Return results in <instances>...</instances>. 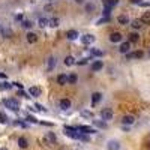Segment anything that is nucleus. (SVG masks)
Here are the masks:
<instances>
[{"mask_svg": "<svg viewBox=\"0 0 150 150\" xmlns=\"http://www.w3.org/2000/svg\"><path fill=\"white\" fill-rule=\"evenodd\" d=\"M3 105L6 108H9L11 111H20V102L17 99H14V98H6V99H3Z\"/></svg>", "mask_w": 150, "mask_h": 150, "instance_id": "obj_1", "label": "nucleus"}, {"mask_svg": "<svg viewBox=\"0 0 150 150\" xmlns=\"http://www.w3.org/2000/svg\"><path fill=\"white\" fill-rule=\"evenodd\" d=\"M65 134L71 138H75V140H80V132H77V128H71V126H66L65 128Z\"/></svg>", "mask_w": 150, "mask_h": 150, "instance_id": "obj_2", "label": "nucleus"}, {"mask_svg": "<svg viewBox=\"0 0 150 150\" xmlns=\"http://www.w3.org/2000/svg\"><path fill=\"white\" fill-rule=\"evenodd\" d=\"M101 117H102V120H105V122L111 120L113 119V110L111 108H104L101 111Z\"/></svg>", "mask_w": 150, "mask_h": 150, "instance_id": "obj_3", "label": "nucleus"}, {"mask_svg": "<svg viewBox=\"0 0 150 150\" xmlns=\"http://www.w3.org/2000/svg\"><path fill=\"white\" fill-rule=\"evenodd\" d=\"M77 131H81V134H95L96 131L93 128H90V126H77Z\"/></svg>", "mask_w": 150, "mask_h": 150, "instance_id": "obj_4", "label": "nucleus"}, {"mask_svg": "<svg viewBox=\"0 0 150 150\" xmlns=\"http://www.w3.org/2000/svg\"><path fill=\"white\" fill-rule=\"evenodd\" d=\"M81 42H83L84 45H90V44L95 42V36H93V35H84V36L81 38Z\"/></svg>", "mask_w": 150, "mask_h": 150, "instance_id": "obj_5", "label": "nucleus"}, {"mask_svg": "<svg viewBox=\"0 0 150 150\" xmlns=\"http://www.w3.org/2000/svg\"><path fill=\"white\" fill-rule=\"evenodd\" d=\"M122 33H119V32H114V33H111V35H110V41H111V42H122Z\"/></svg>", "mask_w": 150, "mask_h": 150, "instance_id": "obj_6", "label": "nucleus"}, {"mask_svg": "<svg viewBox=\"0 0 150 150\" xmlns=\"http://www.w3.org/2000/svg\"><path fill=\"white\" fill-rule=\"evenodd\" d=\"M135 122V117L134 116H123L122 117V123L123 125H134Z\"/></svg>", "mask_w": 150, "mask_h": 150, "instance_id": "obj_7", "label": "nucleus"}, {"mask_svg": "<svg viewBox=\"0 0 150 150\" xmlns=\"http://www.w3.org/2000/svg\"><path fill=\"white\" fill-rule=\"evenodd\" d=\"M129 50H131V42H122L120 48H119L120 53H122V54H126Z\"/></svg>", "mask_w": 150, "mask_h": 150, "instance_id": "obj_8", "label": "nucleus"}, {"mask_svg": "<svg viewBox=\"0 0 150 150\" xmlns=\"http://www.w3.org/2000/svg\"><path fill=\"white\" fill-rule=\"evenodd\" d=\"M108 150H119L120 149V143L119 141H116V140H111V141H108Z\"/></svg>", "mask_w": 150, "mask_h": 150, "instance_id": "obj_9", "label": "nucleus"}, {"mask_svg": "<svg viewBox=\"0 0 150 150\" xmlns=\"http://www.w3.org/2000/svg\"><path fill=\"white\" fill-rule=\"evenodd\" d=\"M101 99H102V95H101L99 92H95V93L92 95V105L96 107V104L101 102Z\"/></svg>", "mask_w": 150, "mask_h": 150, "instance_id": "obj_10", "label": "nucleus"}, {"mask_svg": "<svg viewBox=\"0 0 150 150\" xmlns=\"http://www.w3.org/2000/svg\"><path fill=\"white\" fill-rule=\"evenodd\" d=\"M102 68H104L102 60H95L93 65H92V71H93V72H96V71H101Z\"/></svg>", "mask_w": 150, "mask_h": 150, "instance_id": "obj_11", "label": "nucleus"}, {"mask_svg": "<svg viewBox=\"0 0 150 150\" xmlns=\"http://www.w3.org/2000/svg\"><path fill=\"white\" fill-rule=\"evenodd\" d=\"M66 38L69 39V41H75V39L78 38V32L77 30H68L66 32Z\"/></svg>", "mask_w": 150, "mask_h": 150, "instance_id": "obj_12", "label": "nucleus"}, {"mask_svg": "<svg viewBox=\"0 0 150 150\" xmlns=\"http://www.w3.org/2000/svg\"><path fill=\"white\" fill-rule=\"evenodd\" d=\"M57 83L62 84V86H65V84H68V75L66 74H60L57 77Z\"/></svg>", "mask_w": 150, "mask_h": 150, "instance_id": "obj_13", "label": "nucleus"}, {"mask_svg": "<svg viewBox=\"0 0 150 150\" xmlns=\"http://www.w3.org/2000/svg\"><path fill=\"white\" fill-rule=\"evenodd\" d=\"M143 56H144L143 51H135V53H132V54H126V59H128V60H129V59H141Z\"/></svg>", "mask_w": 150, "mask_h": 150, "instance_id": "obj_14", "label": "nucleus"}, {"mask_svg": "<svg viewBox=\"0 0 150 150\" xmlns=\"http://www.w3.org/2000/svg\"><path fill=\"white\" fill-rule=\"evenodd\" d=\"M29 95L36 96V98H38V96H41V89H39V87H35V86H33V87H30V89H29Z\"/></svg>", "mask_w": 150, "mask_h": 150, "instance_id": "obj_15", "label": "nucleus"}, {"mask_svg": "<svg viewBox=\"0 0 150 150\" xmlns=\"http://www.w3.org/2000/svg\"><path fill=\"white\" fill-rule=\"evenodd\" d=\"M117 21H119V24H122V26H126V24H129V18H128V15H119V18H117Z\"/></svg>", "mask_w": 150, "mask_h": 150, "instance_id": "obj_16", "label": "nucleus"}, {"mask_svg": "<svg viewBox=\"0 0 150 150\" xmlns=\"http://www.w3.org/2000/svg\"><path fill=\"white\" fill-rule=\"evenodd\" d=\"M26 38H27V42H29V44H35V42H38V36H36L35 33H32V32L26 35Z\"/></svg>", "mask_w": 150, "mask_h": 150, "instance_id": "obj_17", "label": "nucleus"}, {"mask_svg": "<svg viewBox=\"0 0 150 150\" xmlns=\"http://www.w3.org/2000/svg\"><path fill=\"white\" fill-rule=\"evenodd\" d=\"M59 24H60V20H59V18H48V26H50V27H57V26Z\"/></svg>", "mask_w": 150, "mask_h": 150, "instance_id": "obj_18", "label": "nucleus"}, {"mask_svg": "<svg viewBox=\"0 0 150 150\" xmlns=\"http://www.w3.org/2000/svg\"><path fill=\"white\" fill-rule=\"evenodd\" d=\"M60 108L62 110H69L71 108V101L69 99H62L60 101Z\"/></svg>", "mask_w": 150, "mask_h": 150, "instance_id": "obj_19", "label": "nucleus"}, {"mask_svg": "<svg viewBox=\"0 0 150 150\" xmlns=\"http://www.w3.org/2000/svg\"><path fill=\"white\" fill-rule=\"evenodd\" d=\"M93 125H95L96 128L107 129V122H105V120H104V122H101V120H93Z\"/></svg>", "mask_w": 150, "mask_h": 150, "instance_id": "obj_20", "label": "nucleus"}, {"mask_svg": "<svg viewBox=\"0 0 150 150\" xmlns=\"http://www.w3.org/2000/svg\"><path fill=\"white\" fill-rule=\"evenodd\" d=\"M0 35L5 36V38H11L12 32H11L9 29H6V27H0Z\"/></svg>", "mask_w": 150, "mask_h": 150, "instance_id": "obj_21", "label": "nucleus"}, {"mask_svg": "<svg viewBox=\"0 0 150 150\" xmlns=\"http://www.w3.org/2000/svg\"><path fill=\"white\" fill-rule=\"evenodd\" d=\"M65 65L66 66H72V65H75V59L72 56H66L65 57Z\"/></svg>", "mask_w": 150, "mask_h": 150, "instance_id": "obj_22", "label": "nucleus"}, {"mask_svg": "<svg viewBox=\"0 0 150 150\" xmlns=\"http://www.w3.org/2000/svg\"><path fill=\"white\" fill-rule=\"evenodd\" d=\"M80 114H81V117H84V119H93V113L89 111V110H83Z\"/></svg>", "mask_w": 150, "mask_h": 150, "instance_id": "obj_23", "label": "nucleus"}, {"mask_svg": "<svg viewBox=\"0 0 150 150\" xmlns=\"http://www.w3.org/2000/svg\"><path fill=\"white\" fill-rule=\"evenodd\" d=\"M18 146L21 147V149H26V147L29 146V144H27V140H26L24 137H20V138H18Z\"/></svg>", "mask_w": 150, "mask_h": 150, "instance_id": "obj_24", "label": "nucleus"}, {"mask_svg": "<svg viewBox=\"0 0 150 150\" xmlns=\"http://www.w3.org/2000/svg\"><path fill=\"white\" fill-rule=\"evenodd\" d=\"M47 66H48V71H53V69H54V66H56V59H54V57H50V59H48Z\"/></svg>", "mask_w": 150, "mask_h": 150, "instance_id": "obj_25", "label": "nucleus"}, {"mask_svg": "<svg viewBox=\"0 0 150 150\" xmlns=\"http://www.w3.org/2000/svg\"><path fill=\"white\" fill-rule=\"evenodd\" d=\"M90 54L95 56V57H102V56H104L102 51H101V50H96V48H90Z\"/></svg>", "mask_w": 150, "mask_h": 150, "instance_id": "obj_26", "label": "nucleus"}, {"mask_svg": "<svg viewBox=\"0 0 150 150\" xmlns=\"http://www.w3.org/2000/svg\"><path fill=\"white\" fill-rule=\"evenodd\" d=\"M77 80H78L77 74H71V75H68V84H75Z\"/></svg>", "mask_w": 150, "mask_h": 150, "instance_id": "obj_27", "label": "nucleus"}, {"mask_svg": "<svg viewBox=\"0 0 150 150\" xmlns=\"http://www.w3.org/2000/svg\"><path fill=\"white\" fill-rule=\"evenodd\" d=\"M131 26L134 29H141L143 27V21H141V20H134V21L131 23Z\"/></svg>", "mask_w": 150, "mask_h": 150, "instance_id": "obj_28", "label": "nucleus"}, {"mask_svg": "<svg viewBox=\"0 0 150 150\" xmlns=\"http://www.w3.org/2000/svg\"><path fill=\"white\" fill-rule=\"evenodd\" d=\"M141 21L146 23V24H150V12H146V14L141 17Z\"/></svg>", "mask_w": 150, "mask_h": 150, "instance_id": "obj_29", "label": "nucleus"}, {"mask_svg": "<svg viewBox=\"0 0 150 150\" xmlns=\"http://www.w3.org/2000/svg\"><path fill=\"white\" fill-rule=\"evenodd\" d=\"M138 39H140L138 33H131L129 35V42H138Z\"/></svg>", "mask_w": 150, "mask_h": 150, "instance_id": "obj_30", "label": "nucleus"}, {"mask_svg": "<svg viewBox=\"0 0 150 150\" xmlns=\"http://www.w3.org/2000/svg\"><path fill=\"white\" fill-rule=\"evenodd\" d=\"M12 89V84L9 83H0V90H9Z\"/></svg>", "mask_w": 150, "mask_h": 150, "instance_id": "obj_31", "label": "nucleus"}, {"mask_svg": "<svg viewBox=\"0 0 150 150\" xmlns=\"http://www.w3.org/2000/svg\"><path fill=\"white\" fill-rule=\"evenodd\" d=\"M21 26H23L24 29H32V26H33V23H32V21H29V20H24V21L21 23Z\"/></svg>", "mask_w": 150, "mask_h": 150, "instance_id": "obj_32", "label": "nucleus"}, {"mask_svg": "<svg viewBox=\"0 0 150 150\" xmlns=\"http://www.w3.org/2000/svg\"><path fill=\"white\" fill-rule=\"evenodd\" d=\"M104 17H110V14H111V6H108V5H105V8H104Z\"/></svg>", "mask_w": 150, "mask_h": 150, "instance_id": "obj_33", "label": "nucleus"}, {"mask_svg": "<svg viewBox=\"0 0 150 150\" xmlns=\"http://www.w3.org/2000/svg\"><path fill=\"white\" fill-rule=\"evenodd\" d=\"M39 26H41V27H47L48 26V18H39Z\"/></svg>", "mask_w": 150, "mask_h": 150, "instance_id": "obj_34", "label": "nucleus"}, {"mask_svg": "<svg viewBox=\"0 0 150 150\" xmlns=\"http://www.w3.org/2000/svg\"><path fill=\"white\" fill-rule=\"evenodd\" d=\"M47 140H48L50 143H53V144H54V143H56V135H54L53 132H48V134H47Z\"/></svg>", "mask_w": 150, "mask_h": 150, "instance_id": "obj_35", "label": "nucleus"}, {"mask_svg": "<svg viewBox=\"0 0 150 150\" xmlns=\"http://www.w3.org/2000/svg\"><path fill=\"white\" fill-rule=\"evenodd\" d=\"M108 21H110V17H102L101 20H98V21H96V24L101 26V24H105V23H108Z\"/></svg>", "mask_w": 150, "mask_h": 150, "instance_id": "obj_36", "label": "nucleus"}, {"mask_svg": "<svg viewBox=\"0 0 150 150\" xmlns=\"http://www.w3.org/2000/svg\"><path fill=\"white\" fill-rule=\"evenodd\" d=\"M104 3L108 5V6H111V8H113V6H116L117 3H119V0H104Z\"/></svg>", "mask_w": 150, "mask_h": 150, "instance_id": "obj_37", "label": "nucleus"}, {"mask_svg": "<svg viewBox=\"0 0 150 150\" xmlns=\"http://www.w3.org/2000/svg\"><path fill=\"white\" fill-rule=\"evenodd\" d=\"M0 123H3V125H6V123H8V117H6L5 113H0Z\"/></svg>", "mask_w": 150, "mask_h": 150, "instance_id": "obj_38", "label": "nucleus"}, {"mask_svg": "<svg viewBox=\"0 0 150 150\" xmlns=\"http://www.w3.org/2000/svg\"><path fill=\"white\" fill-rule=\"evenodd\" d=\"M35 110L36 111H41V113H47V110H45L42 105H39V104H35Z\"/></svg>", "mask_w": 150, "mask_h": 150, "instance_id": "obj_39", "label": "nucleus"}, {"mask_svg": "<svg viewBox=\"0 0 150 150\" xmlns=\"http://www.w3.org/2000/svg\"><path fill=\"white\" fill-rule=\"evenodd\" d=\"M14 125H18V126H21V128H27V126H29L26 122H21V120H15Z\"/></svg>", "mask_w": 150, "mask_h": 150, "instance_id": "obj_40", "label": "nucleus"}, {"mask_svg": "<svg viewBox=\"0 0 150 150\" xmlns=\"http://www.w3.org/2000/svg\"><path fill=\"white\" fill-rule=\"evenodd\" d=\"M87 62H89V59L86 57V59H81V60H78V62H75V63L80 65V66H83V65H87Z\"/></svg>", "mask_w": 150, "mask_h": 150, "instance_id": "obj_41", "label": "nucleus"}, {"mask_svg": "<svg viewBox=\"0 0 150 150\" xmlns=\"http://www.w3.org/2000/svg\"><path fill=\"white\" fill-rule=\"evenodd\" d=\"M18 95H20V96H23V98H26V99H29V98H30L29 93H27V92H24V90H20Z\"/></svg>", "mask_w": 150, "mask_h": 150, "instance_id": "obj_42", "label": "nucleus"}, {"mask_svg": "<svg viewBox=\"0 0 150 150\" xmlns=\"http://www.w3.org/2000/svg\"><path fill=\"white\" fill-rule=\"evenodd\" d=\"M26 119H27L29 122H32V123H38V120L35 119V117H32V116H26Z\"/></svg>", "mask_w": 150, "mask_h": 150, "instance_id": "obj_43", "label": "nucleus"}, {"mask_svg": "<svg viewBox=\"0 0 150 150\" xmlns=\"http://www.w3.org/2000/svg\"><path fill=\"white\" fill-rule=\"evenodd\" d=\"M93 9H95V6H93V5H90V3L86 5V11H87V12H92Z\"/></svg>", "mask_w": 150, "mask_h": 150, "instance_id": "obj_44", "label": "nucleus"}, {"mask_svg": "<svg viewBox=\"0 0 150 150\" xmlns=\"http://www.w3.org/2000/svg\"><path fill=\"white\" fill-rule=\"evenodd\" d=\"M140 6H143V8H147V6H150V2H141Z\"/></svg>", "mask_w": 150, "mask_h": 150, "instance_id": "obj_45", "label": "nucleus"}, {"mask_svg": "<svg viewBox=\"0 0 150 150\" xmlns=\"http://www.w3.org/2000/svg\"><path fill=\"white\" fill-rule=\"evenodd\" d=\"M14 86H17L20 90H23V84H20V83H14Z\"/></svg>", "mask_w": 150, "mask_h": 150, "instance_id": "obj_46", "label": "nucleus"}, {"mask_svg": "<svg viewBox=\"0 0 150 150\" xmlns=\"http://www.w3.org/2000/svg\"><path fill=\"white\" fill-rule=\"evenodd\" d=\"M131 3H134V5H140L141 0H131Z\"/></svg>", "mask_w": 150, "mask_h": 150, "instance_id": "obj_47", "label": "nucleus"}, {"mask_svg": "<svg viewBox=\"0 0 150 150\" xmlns=\"http://www.w3.org/2000/svg\"><path fill=\"white\" fill-rule=\"evenodd\" d=\"M0 78H6V75H5V74H2V72H0Z\"/></svg>", "mask_w": 150, "mask_h": 150, "instance_id": "obj_48", "label": "nucleus"}, {"mask_svg": "<svg viewBox=\"0 0 150 150\" xmlns=\"http://www.w3.org/2000/svg\"><path fill=\"white\" fill-rule=\"evenodd\" d=\"M75 2H77V3H80V5H81V3L84 2V0H75Z\"/></svg>", "mask_w": 150, "mask_h": 150, "instance_id": "obj_49", "label": "nucleus"}, {"mask_svg": "<svg viewBox=\"0 0 150 150\" xmlns=\"http://www.w3.org/2000/svg\"><path fill=\"white\" fill-rule=\"evenodd\" d=\"M0 150H8V149H5V147H3V149H0Z\"/></svg>", "mask_w": 150, "mask_h": 150, "instance_id": "obj_50", "label": "nucleus"}, {"mask_svg": "<svg viewBox=\"0 0 150 150\" xmlns=\"http://www.w3.org/2000/svg\"><path fill=\"white\" fill-rule=\"evenodd\" d=\"M149 56H150V51H149Z\"/></svg>", "mask_w": 150, "mask_h": 150, "instance_id": "obj_51", "label": "nucleus"}, {"mask_svg": "<svg viewBox=\"0 0 150 150\" xmlns=\"http://www.w3.org/2000/svg\"><path fill=\"white\" fill-rule=\"evenodd\" d=\"M149 147H150V144H149Z\"/></svg>", "mask_w": 150, "mask_h": 150, "instance_id": "obj_52", "label": "nucleus"}]
</instances>
